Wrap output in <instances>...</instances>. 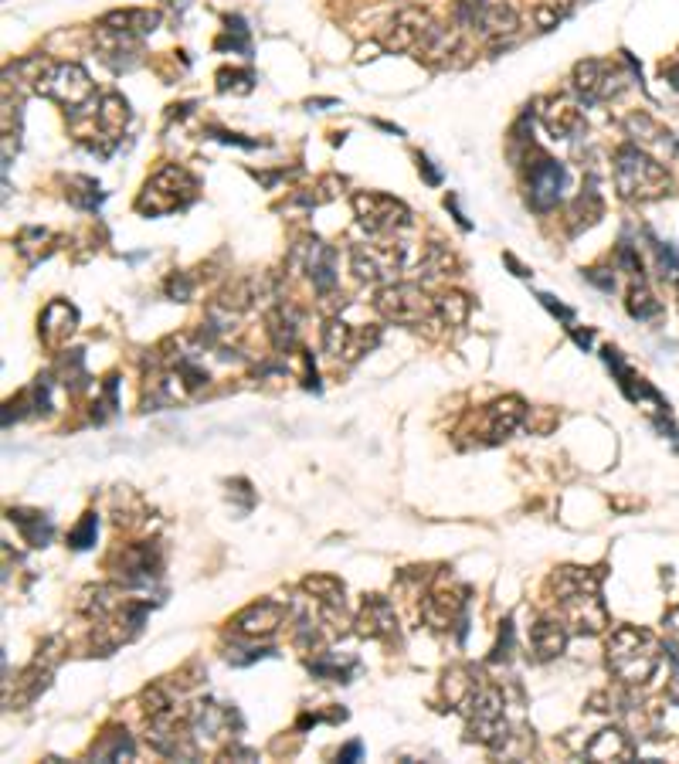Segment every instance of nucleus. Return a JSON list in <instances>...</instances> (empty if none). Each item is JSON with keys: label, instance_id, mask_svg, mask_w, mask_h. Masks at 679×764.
Returning <instances> with one entry per match:
<instances>
[{"label": "nucleus", "instance_id": "nucleus-1", "mask_svg": "<svg viewBox=\"0 0 679 764\" xmlns=\"http://www.w3.org/2000/svg\"><path fill=\"white\" fill-rule=\"evenodd\" d=\"M550 588H554V605L561 622L571 632L584 635H598L608 625V612L598 598V574L584 571V568H561L550 578Z\"/></svg>", "mask_w": 679, "mask_h": 764}, {"label": "nucleus", "instance_id": "nucleus-2", "mask_svg": "<svg viewBox=\"0 0 679 764\" xmlns=\"http://www.w3.org/2000/svg\"><path fill=\"white\" fill-rule=\"evenodd\" d=\"M659 663H663V646L652 632L635 629V625H618L608 635V669L622 683H649Z\"/></svg>", "mask_w": 679, "mask_h": 764}, {"label": "nucleus", "instance_id": "nucleus-3", "mask_svg": "<svg viewBox=\"0 0 679 764\" xmlns=\"http://www.w3.org/2000/svg\"><path fill=\"white\" fill-rule=\"evenodd\" d=\"M615 184L629 201H652L669 191V174L656 157L639 147H622L615 153Z\"/></svg>", "mask_w": 679, "mask_h": 764}, {"label": "nucleus", "instance_id": "nucleus-4", "mask_svg": "<svg viewBox=\"0 0 679 764\" xmlns=\"http://www.w3.org/2000/svg\"><path fill=\"white\" fill-rule=\"evenodd\" d=\"M194 197H197V180L187 174L184 167L170 163V167H160L157 174L143 184V194H140V201H136V211L160 218V214L187 208Z\"/></svg>", "mask_w": 679, "mask_h": 764}, {"label": "nucleus", "instance_id": "nucleus-5", "mask_svg": "<svg viewBox=\"0 0 679 764\" xmlns=\"http://www.w3.org/2000/svg\"><path fill=\"white\" fill-rule=\"evenodd\" d=\"M38 92L55 102H62V106L72 109L75 116L82 113V109H89L92 96H96V85H92L89 72H85L82 65L75 62H58V65H45V72H41V82H38Z\"/></svg>", "mask_w": 679, "mask_h": 764}, {"label": "nucleus", "instance_id": "nucleus-6", "mask_svg": "<svg viewBox=\"0 0 679 764\" xmlns=\"http://www.w3.org/2000/svg\"><path fill=\"white\" fill-rule=\"evenodd\" d=\"M354 211L371 238H391L411 228V211L388 194H354Z\"/></svg>", "mask_w": 679, "mask_h": 764}, {"label": "nucleus", "instance_id": "nucleus-7", "mask_svg": "<svg viewBox=\"0 0 679 764\" xmlns=\"http://www.w3.org/2000/svg\"><path fill=\"white\" fill-rule=\"evenodd\" d=\"M377 313L391 323L415 326V323H425L428 316H435V303L415 282H388V286L377 293Z\"/></svg>", "mask_w": 679, "mask_h": 764}, {"label": "nucleus", "instance_id": "nucleus-8", "mask_svg": "<svg viewBox=\"0 0 679 764\" xmlns=\"http://www.w3.org/2000/svg\"><path fill=\"white\" fill-rule=\"evenodd\" d=\"M466 717H469V737L486 748H503L506 744V717H503V697L493 686H483L476 690V697L466 703Z\"/></svg>", "mask_w": 679, "mask_h": 764}, {"label": "nucleus", "instance_id": "nucleus-9", "mask_svg": "<svg viewBox=\"0 0 679 764\" xmlns=\"http://www.w3.org/2000/svg\"><path fill=\"white\" fill-rule=\"evenodd\" d=\"M408 255L405 245L394 238V242H381V245H357L350 252V265H354L360 282H391L405 269Z\"/></svg>", "mask_w": 679, "mask_h": 764}, {"label": "nucleus", "instance_id": "nucleus-10", "mask_svg": "<svg viewBox=\"0 0 679 764\" xmlns=\"http://www.w3.org/2000/svg\"><path fill=\"white\" fill-rule=\"evenodd\" d=\"M377 340H381L377 326L367 330V326H350L343 320H330L323 330V350L333 360H357L360 354H367Z\"/></svg>", "mask_w": 679, "mask_h": 764}, {"label": "nucleus", "instance_id": "nucleus-11", "mask_svg": "<svg viewBox=\"0 0 679 764\" xmlns=\"http://www.w3.org/2000/svg\"><path fill=\"white\" fill-rule=\"evenodd\" d=\"M564 184H567V170L561 167L557 160L550 157H540L534 167H530V180H527V197H530V208L534 211H554L564 197Z\"/></svg>", "mask_w": 679, "mask_h": 764}, {"label": "nucleus", "instance_id": "nucleus-12", "mask_svg": "<svg viewBox=\"0 0 679 764\" xmlns=\"http://www.w3.org/2000/svg\"><path fill=\"white\" fill-rule=\"evenodd\" d=\"M574 89L581 92L584 102H601V99L618 96V92L625 89V79L608 62L588 58V62L574 65Z\"/></svg>", "mask_w": 679, "mask_h": 764}, {"label": "nucleus", "instance_id": "nucleus-13", "mask_svg": "<svg viewBox=\"0 0 679 764\" xmlns=\"http://www.w3.org/2000/svg\"><path fill=\"white\" fill-rule=\"evenodd\" d=\"M282 622H286V605L282 602H255L235 615L231 629L242 639H269V635L279 632Z\"/></svg>", "mask_w": 679, "mask_h": 764}, {"label": "nucleus", "instance_id": "nucleus-14", "mask_svg": "<svg viewBox=\"0 0 679 764\" xmlns=\"http://www.w3.org/2000/svg\"><path fill=\"white\" fill-rule=\"evenodd\" d=\"M466 591H435V595L425 598V605H421V615H425V622L432 625V629H452V625H459V635H466Z\"/></svg>", "mask_w": 679, "mask_h": 764}, {"label": "nucleus", "instance_id": "nucleus-15", "mask_svg": "<svg viewBox=\"0 0 679 764\" xmlns=\"http://www.w3.org/2000/svg\"><path fill=\"white\" fill-rule=\"evenodd\" d=\"M523 418H527V405H523V398H517V394H510V398H503V401H496V405L486 408L483 432L479 435H486L483 442H500L510 432H517V428L523 425Z\"/></svg>", "mask_w": 679, "mask_h": 764}, {"label": "nucleus", "instance_id": "nucleus-16", "mask_svg": "<svg viewBox=\"0 0 679 764\" xmlns=\"http://www.w3.org/2000/svg\"><path fill=\"white\" fill-rule=\"evenodd\" d=\"M540 119H544V130L554 136V140H571V136H578L584 126L578 102H571L564 96L547 99L544 109H540Z\"/></svg>", "mask_w": 679, "mask_h": 764}, {"label": "nucleus", "instance_id": "nucleus-17", "mask_svg": "<svg viewBox=\"0 0 679 764\" xmlns=\"http://www.w3.org/2000/svg\"><path fill=\"white\" fill-rule=\"evenodd\" d=\"M357 632L367 635V639H388V635L398 632V615H394V605L388 598L381 595L364 598L357 615Z\"/></svg>", "mask_w": 679, "mask_h": 764}, {"label": "nucleus", "instance_id": "nucleus-18", "mask_svg": "<svg viewBox=\"0 0 679 764\" xmlns=\"http://www.w3.org/2000/svg\"><path fill=\"white\" fill-rule=\"evenodd\" d=\"M428 28H432V24H428V17L421 11H401L391 21V28H388V34H384L381 45L388 51H411V48H418L421 41H425Z\"/></svg>", "mask_w": 679, "mask_h": 764}, {"label": "nucleus", "instance_id": "nucleus-19", "mask_svg": "<svg viewBox=\"0 0 679 764\" xmlns=\"http://www.w3.org/2000/svg\"><path fill=\"white\" fill-rule=\"evenodd\" d=\"M629 133H632L635 147L646 150V153H656V157H676V153H679L673 133L663 130L656 119H649V116H642V113L629 119Z\"/></svg>", "mask_w": 679, "mask_h": 764}, {"label": "nucleus", "instance_id": "nucleus-20", "mask_svg": "<svg viewBox=\"0 0 679 764\" xmlns=\"http://www.w3.org/2000/svg\"><path fill=\"white\" fill-rule=\"evenodd\" d=\"M231 717H235V710H228L225 703L201 700L191 710V731H194V737L221 741V737H228V731H231Z\"/></svg>", "mask_w": 679, "mask_h": 764}, {"label": "nucleus", "instance_id": "nucleus-21", "mask_svg": "<svg viewBox=\"0 0 679 764\" xmlns=\"http://www.w3.org/2000/svg\"><path fill=\"white\" fill-rule=\"evenodd\" d=\"M75 326H79L75 306H68L65 299H55V303H48L45 313H41V340H45L48 347H62L75 333Z\"/></svg>", "mask_w": 679, "mask_h": 764}, {"label": "nucleus", "instance_id": "nucleus-22", "mask_svg": "<svg viewBox=\"0 0 679 764\" xmlns=\"http://www.w3.org/2000/svg\"><path fill=\"white\" fill-rule=\"evenodd\" d=\"M567 639H571V629L561 622V618H540V622L530 629V646H534L537 659H554L567 649Z\"/></svg>", "mask_w": 679, "mask_h": 764}, {"label": "nucleus", "instance_id": "nucleus-23", "mask_svg": "<svg viewBox=\"0 0 679 764\" xmlns=\"http://www.w3.org/2000/svg\"><path fill=\"white\" fill-rule=\"evenodd\" d=\"M306 272H309V282H313L320 293H330V289L337 286V252L326 242H309Z\"/></svg>", "mask_w": 679, "mask_h": 764}, {"label": "nucleus", "instance_id": "nucleus-24", "mask_svg": "<svg viewBox=\"0 0 679 764\" xmlns=\"http://www.w3.org/2000/svg\"><path fill=\"white\" fill-rule=\"evenodd\" d=\"M517 28H520V17H517V11H513L510 4H493V7H486V14H483V21H479V31H483V38L486 41H493L496 48H506L513 41V34H517Z\"/></svg>", "mask_w": 679, "mask_h": 764}, {"label": "nucleus", "instance_id": "nucleus-25", "mask_svg": "<svg viewBox=\"0 0 679 764\" xmlns=\"http://www.w3.org/2000/svg\"><path fill=\"white\" fill-rule=\"evenodd\" d=\"M588 761H629L632 754H635V748H632V741L625 737L618 727H608V731H601V734H595V741L588 744Z\"/></svg>", "mask_w": 679, "mask_h": 764}, {"label": "nucleus", "instance_id": "nucleus-26", "mask_svg": "<svg viewBox=\"0 0 679 764\" xmlns=\"http://www.w3.org/2000/svg\"><path fill=\"white\" fill-rule=\"evenodd\" d=\"M102 21H106L109 28H119V31H126V34H136V38H143V34H150L160 24V14L157 11H140V7H130V11L106 14Z\"/></svg>", "mask_w": 679, "mask_h": 764}, {"label": "nucleus", "instance_id": "nucleus-27", "mask_svg": "<svg viewBox=\"0 0 679 764\" xmlns=\"http://www.w3.org/2000/svg\"><path fill=\"white\" fill-rule=\"evenodd\" d=\"M96 119H99V126H102V133L109 136V140H116L119 133L126 130V123H130V106H126V99L123 96H106L96 106Z\"/></svg>", "mask_w": 679, "mask_h": 764}, {"label": "nucleus", "instance_id": "nucleus-28", "mask_svg": "<svg viewBox=\"0 0 679 764\" xmlns=\"http://www.w3.org/2000/svg\"><path fill=\"white\" fill-rule=\"evenodd\" d=\"M445 697H449V703L455 710H466V703L476 697V680H472V673L469 669H462V666H455V669H449L445 673Z\"/></svg>", "mask_w": 679, "mask_h": 764}, {"label": "nucleus", "instance_id": "nucleus-29", "mask_svg": "<svg viewBox=\"0 0 679 764\" xmlns=\"http://www.w3.org/2000/svg\"><path fill=\"white\" fill-rule=\"evenodd\" d=\"M303 588L316 598V602H320V608H323L326 615L343 612V585H340V581H333V578H306Z\"/></svg>", "mask_w": 679, "mask_h": 764}, {"label": "nucleus", "instance_id": "nucleus-30", "mask_svg": "<svg viewBox=\"0 0 679 764\" xmlns=\"http://www.w3.org/2000/svg\"><path fill=\"white\" fill-rule=\"evenodd\" d=\"M269 333H272V343L279 350H289L296 343V333H299V320L289 306H279L275 313L269 316Z\"/></svg>", "mask_w": 679, "mask_h": 764}, {"label": "nucleus", "instance_id": "nucleus-31", "mask_svg": "<svg viewBox=\"0 0 679 764\" xmlns=\"http://www.w3.org/2000/svg\"><path fill=\"white\" fill-rule=\"evenodd\" d=\"M58 377H62L65 388H85V381H89V374H85V354L82 350H68V354L58 360Z\"/></svg>", "mask_w": 679, "mask_h": 764}, {"label": "nucleus", "instance_id": "nucleus-32", "mask_svg": "<svg viewBox=\"0 0 679 764\" xmlns=\"http://www.w3.org/2000/svg\"><path fill=\"white\" fill-rule=\"evenodd\" d=\"M11 520L17 523V527L24 530V537H28V544H34V547H45L48 540H51V523H48V517H41V513H31V517H24L21 510H11Z\"/></svg>", "mask_w": 679, "mask_h": 764}, {"label": "nucleus", "instance_id": "nucleus-33", "mask_svg": "<svg viewBox=\"0 0 679 764\" xmlns=\"http://www.w3.org/2000/svg\"><path fill=\"white\" fill-rule=\"evenodd\" d=\"M469 309H472L469 299L462 296V293H445V296L435 299V313L442 316V320L449 323V326H462V323H466Z\"/></svg>", "mask_w": 679, "mask_h": 764}, {"label": "nucleus", "instance_id": "nucleus-34", "mask_svg": "<svg viewBox=\"0 0 679 764\" xmlns=\"http://www.w3.org/2000/svg\"><path fill=\"white\" fill-rule=\"evenodd\" d=\"M629 313L635 320H656V316L663 313V306H659V299L639 282V286H632V293H629Z\"/></svg>", "mask_w": 679, "mask_h": 764}, {"label": "nucleus", "instance_id": "nucleus-35", "mask_svg": "<svg viewBox=\"0 0 679 764\" xmlns=\"http://www.w3.org/2000/svg\"><path fill=\"white\" fill-rule=\"evenodd\" d=\"M96 530H99L96 513H85L79 527H75L72 534H68V544H72L75 551H89V547L96 544Z\"/></svg>", "mask_w": 679, "mask_h": 764}, {"label": "nucleus", "instance_id": "nucleus-36", "mask_svg": "<svg viewBox=\"0 0 679 764\" xmlns=\"http://www.w3.org/2000/svg\"><path fill=\"white\" fill-rule=\"evenodd\" d=\"M133 741H130V734H113V737H109V748H96V751H92V754H96V758H106V761H119V758H133Z\"/></svg>", "mask_w": 679, "mask_h": 764}, {"label": "nucleus", "instance_id": "nucleus-37", "mask_svg": "<svg viewBox=\"0 0 679 764\" xmlns=\"http://www.w3.org/2000/svg\"><path fill=\"white\" fill-rule=\"evenodd\" d=\"M252 82H255V75L252 72H218V89L221 92H252Z\"/></svg>", "mask_w": 679, "mask_h": 764}, {"label": "nucleus", "instance_id": "nucleus-38", "mask_svg": "<svg viewBox=\"0 0 679 764\" xmlns=\"http://www.w3.org/2000/svg\"><path fill=\"white\" fill-rule=\"evenodd\" d=\"M649 242H652V248H656V255H659V269H663V276L676 279L679 276V255L666 242H659V238L649 235Z\"/></svg>", "mask_w": 679, "mask_h": 764}, {"label": "nucleus", "instance_id": "nucleus-39", "mask_svg": "<svg viewBox=\"0 0 679 764\" xmlns=\"http://www.w3.org/2000/svg\"><path fill=\"white\" fill-rule=\"evenodd\" d=\"M191 293H194V282L187 279L184 272L170 276V282H167V296H170V299H177V303H187V299H191Z\"/></svg>", "mask_w": 679, "mask_h": 764}, {"label": "nucleus", "instance_id": "nucleus-40", "mask_svg": "<svg viewBox=\"0 0 679 764\" xmlns=\"http://www.w3.org/2000/svg\"><path fill=\"white\" fill-rule=\"evenodd\" d=\"M666 635H669V642H673V649H679V608H673V612L666 615Z\"/></svg>", "mask_w": 679, "mask_h": 764}, {"label": "nucleus", "instance_id": "nucleus-41", "mask_svg": "<svg viewBox=\"0 0 679 764\" xmlns=\"http://www.w3.org/2000/svg\"><path fill=\"white\" fill-rule=\"evenodd\" d=\"M418 167L425 170V180H428V184H438V180H442V177H438V170L432 167V160H428V157H418Z\"/></svg>", "mask_w": 679, "mask_h": 764}, {"label": "nucleus", "instance_id": "nucleus-42", "mask_svg": "<svg viewBox=\"0 0 679 764\" xmlns=\"http://www.w3.org/2000/svg\"><path fill=\"white\" fill-rule=\"evenodd\" d=\"M357 754H360V744L354 741V744H347V748H343V751H340V761H354V758H357Z\"/></svg>", "mask_w": 679, "mask_h": 764}]
</instances>
